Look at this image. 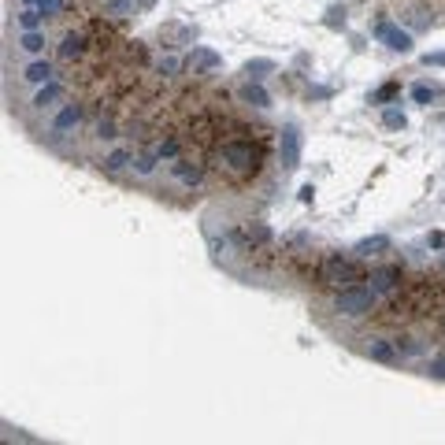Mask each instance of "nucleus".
Instances as JSON below:
<instances>
[{
	"label": "nucleus",
	"instance_id": "1",
	"mask_svg": "<svg viewBox=\"0 0 445 445\" xmlns=\"http://www.w3.org/2000/svg\"><path fill=\"white\" fill-rule=\"evenodd\" d=\"M219 163L230 171V175L245 178V175H252V171L260 167V149L252 141H245V138H230V141L219 145Z\"/></svg>",
	"mask_w": 445,
	"mask_h": 445
},
{
	"label": "nucleus",
	"instance_id": "2",
	"mask_svg": "<svg viewBox=\"0 0 445 445\" xmlns=\"http://www.w3.org/2000/svg\"><path fill=\"white\" fill-rule=\"evenodd\" d=\"M375 301H378V293L368 282H352V286L338 289V297H334V312L345 315V320H360V315H368L371 308H375Z\"/></svg>",
	"mask_w": 445,
	"mask_h": 445
},
{
	"label": "nucleus",
	"instance_id": "3",
	"mask_svg": "<svg viewBox=\"0 0 445 445\" xmlns=\"http://www.w3.org/2000/svg\"><path fill=\"white\" fill-rule=\"evenodd\" d=\"M320 282H323L326 289H345V286L360 282L357 260H349V256H326L323 267H320Z\"/></svg>",
	"mask_w": 445,
	"mask_h": 445
},
{
	"label": "nucleus",
	"instance_id": "4",
	"mask_svg": "<svg viewBox=\"0 0 445 445\" xmlns=\"http://www.w3.org/2000/svg\"><path fill=\"white\" fill-rule=\"evenodd\" d=\"M82 119H86V108L82 104H60V112L52 115V123H49V138L52 141L71 138V134L82 126Z\"/></svg>",
	"mask_w": 445,
	"mask_h": 445
},
{
	"label": "nucleus",
	"instance_id": "5",
	"mask_svg": "<svg viewBox=\"0 0 445 445\" xmlns=\"http://www.w3.org/2000/svg\"><path fill=\"white\" fill-rule=\"evenodd\" d=\"M375 38L378 41H386V49H394V52H412V34L401 30L397 23H389V19H378L375 23Z\"/></svg>",
	"mask_w": 445,
	"mask_h": 445
},
{
	"label": "nucleus",
	"instance_id": "6",
	"mask_svg": "<svg viewBox=\"0 0 445 445\" xmlns=\"http://www.w3.org/2000/svg\"><path fill=\"white\" fill-rule=\"evenodd\" d=\"M278 156H282V171H297L301 167V130L286 126L282 138H278Z\"/></svg>",
	"mask_w": 445,
	"mask_h": 445
},
{
	"label": "nucleus",
	"instance_id": "7",
	"mask_svg": "<svg viewBox=\"0 0 445 445\" xmlns=\"http://www.w3.org/2000/svg\"><path fill=\"white\" fill-rule=\"evenodd\" d=\"M364 352H368V360H375V364H386V368H397L401 364V349H397V341H386V338H371L364 345Z\"/></svg>",
	"mask_w": 445,
	"mask_h": 445
},
{
	"label": "nucleus",
	"instance_id": "8",
	"mask_svg": "<svg viewBox=\"0 0 445 445\" xmlns=\"http://www.w3.org/2000/svg\"><path fill=\"white\" fill-rule=\"evenodd\" d=\"M63 97H67V86H63V82H45V86H38V93L30 97V108L34 112H52Z\"/></svg>",
	"mask_w": 445,
	"mask_h": 445
},
{
	"label": "nucleus",
	"instance_id": "9",
	"mask_svg": "<svg viewBox=\"0 0 445 445\" xmlns=\"http://www.w3.org/2000/svg\"><path fill=\"white\" fill-rule=\"evenodd\" d=\"M368 286L375 289L378 297L394 293V289L401 286V267H397V263H386V267H375V271H371V278H368Z\"/></svg>",
	"mask_w": 445,
	"mask_h": 445
},
{
	"label": "nucleus",
	"instance_id": "10",
	"mask_svg": "<svg viewBox=\"0 0 445 445\" xmlns=\"http://www.w3.org/2000/svg\"><path fill=\"white\" fill-rule=\"evenodd\" d=\"M86 49H89V38L82 30H67L60 38V45H56V56L63 60V63H71V60H82L86 56Z\"/></svg>",
	"mask_w": 445,
	"mask_h": 445
},
{
	"label": "nucleus",
	"instance_id": "11",
	"mask_svg": "<svg viewBox=\"0 0 445 445\" xmlns=\"http://www.w3.org/2000/svg\"><path fill=\"white\" fill-rule=\"evenodd\" d=\"M23 82H26V86H45V82H56V63L45 60V56H34L23 67Z\"/></svg>",
	"mask_w": 445,
	"mask_h": 445
},
{
	"label": "nucleus",
	"instance_id": "12",
	"mask_svg": "<svg viewBox=\"0 0 445 445\" xmlns=\"http://www.w3.org/2000/svg\"><path fill=\"white\" fill-rule=\"evenodd\" d=\"M171 178H175L178 186H201V178H204V167L201 163H193V160H186V156H178V160H171Z\"/></svg>",
	"mask_w": 445,
	"mask_h": 445
},
{
	"label": "nucleus",
	"instance_id": "13",
	"mask_svg": "<svg viewBox=\"0 0 445 445\" xmlns=\"http://www.w3.org/2000/svg\"><path fill=\"white\" fill-rule=\"evenodd\" d=\"M189 67L193 71H219L223 67V56L212 49H201V45H193V52H189Z\"/></svg>",
	"mask_w": 445,
	"mask_h": 445
},
{
	"label": "nucleus",
	"instance_id": "14",
	"mask_svg": "<svg viewBox=\"0 0 445 445\" xmlns=\"http://www.w3.org/2000/svg\"><path fill=\"white\" fill-rule=\"evenodd\" d=\"M238 97H241V104H252V108H271V93L260 86V82H245V86L238 89Z\"/></svg>",
	"mask_w": 445,
	"mask_h": 445
},
{
	"label": "nucleus",
	"instance_id": "15",
	"mask_svg": "<svg viewBox=\"0 0 445 445\" xmlns=\"http://www.w3.org/2000/svg\"><path fill=\"white\" fill-rule=\"evenodd\" d=\"M130 163H134V152L130 149H112L101 160V171H104V175H119V171H130Z\"/></svg>",
	"mask_w": 445,
	"mask_h": 445
},
{
	"label": "nucleus",
	"instance_id": "16",
	"mask_svg": "<svg viewBox=\"0 0 445 445\" xmlns=\"http://www.w3.org/2000/svg\"><path fill=\"white\" fill-rule=\"evenodd\" d=\"M15 45H19L26 56H45V45H49V38H45V30H23Z\"/></svg>",
	"mask_w": 445,
	"mask_h": 445
},
{
	"label": "nucleus",
	"instance_id": "17",
	"mask_svg": "<svg viewBox=\"0 0 445 445\" xmlns=\"http://www.w3.org/2000/svg\"><path fill=\"white\" fill-rule=\"evenodd\" d=\"M45 19H49V15H45L38 4H34V8H19V12H15L19 30H45Z\"/></svg>",
	"mask_w": 445,
	"mask_h": 445
},
{
	"label": "nucleus",
	"instance_id": "18",
	"mask_svg": "<svg viewBox=\"0 0 445 445\" xmlns=\"http://www.w3.org/2000/svg\"><path fill=\"white\" fill-rule=\"evenodd\" d=\"M156 163H160L156 149H152V152H138V156H134V163H130V175H138V178H152V175H156Z\"/></svg>",
	"mask_w": 445,
	"mask_h": 445
},
{
	"label": "nucleus",
	"instance_id": "19",
	"mask_svg": "<svg viewBox=\"0 0 445 445\" xmlns=\"http://www.w3.org/2000/svg\"><path fill=\"white\" fill-rule=\"evenodd\" d=\"M383 249H389V238H386V234H375V238H364V241H357V245H352V252H357L360 260L378 256Z\"/></svg>",
	"mask_w": 445,
	"mask_h": 445
},
{
	"label": "nucleus",
	"instance_id": "20",
	"mask_svg": "<svg viewBox=\"0 0 445 445\" xmlns=\"http://www.w3.org/2000/svg\"><path fill=\"white\" fill-rule=\"evenodd\" d=\"M238 238L245 245H267L271 241V226H263V223H245L241 230H238Z\"/></svg>",
	"mask_w": 445,
	"mask_h": 445
},
{
	"label": "nucleus",
	"instance_id": "21",
	"mask_svg": "<svg viewBox=\"0 0 445 445\" xmlns=\"http://www.w3.org/2000/svg\"><path fill=\"white\" fill-rule=\"evenodd\" d=\"M401 97V82H383V86L371 93V104H389V101H397Z\"/></svg>",
	"mask_w": 445,
	"mask_h": 445
},
{
	"label": "nucleus",
	"instance_id": "22",
	"mask_svg": "<svg viewBox=\"0 0 445 445\" xmlns=\"http://www.w3.org/2000/svg\"><path fill=\"white\" fill-rule=\"evenodd\" d=\"M271 71H275V60H249L245 63V78H252V82H260L263 75H271Z\"/></svg>",
	"mask_w": 445,
	"mask_h": 445
},
{
	"label": "nucleus",
	"instance_id": "23",
	"mask_svg": "<svg viewBox=\"0 0 445 445\" xmlns=\"http://www.w3.org/2000/svg\"><path fill=\"white\" fill-rule=\"evenodd\" d=\"M383 126H386V130H405L408 115L401 112V108H386V112H383Z\"/></svg>",
	"mask_w": 445,
	"mask_h": 445
},
{
	"label": "nucleus",
	"instance_id": "24",
	"mask_svg": "<svg viewBox=\"0 0 445 445\" xmlns=\"http://www.w3.org/2000/svg\"><path fill=\"white\" fill-rule=\"evenodd\" d=\"M134 8H138V0H108L104 12H108V15H115V19H126V15L134 12Z\"/></svg>",
	"mask_w": 445,
	"mask_h": 445
},
{
	"label": "nucleus",
	"instance_id": "25",
	"mask_svg": "<svg viewBox=\"0 0 445 445\" xmlns=\"http://www.w3.org/2000/svg\"><path fill=\"white\" fill-rule=\"evenodd\" d=\"M93 138L97 141H115V138H119V126H115V119H101V123H97L93 126Z\"/></svg>",
	"mask_w": 445,
	"mask_h": 445
},
{
	"label": "nucleus",
	"instance_id": "26",
	"mask_svg": "<svg viewBox=\"0 0 445 445\" xmlns=\"http://www.w3.org/2000/svg\"><path fill=\"white\" fill-rule=\"evenodd\" d=\"M434 97H438V89L426 86V82H420V86H412V101L416 104H434Z\"/></svg>",
	"mask_w": 445,
	"mask_h": 445
},
{
	"label": "nucleus",
	"instance_id": "27",
	"mask_svg": "<svg viewBox=\"0 0 445 445\" xmlns=\"http://www.w3.org/2000/svg\"><path fill=\"white\" fill-rule=\"evenodd\" d=\"M178 149H182V145H178V138H163V141L156 145V156H160V160H178Z\"/></svg>",
	"mask_w": 445,
	"mask_h": 445
},
{
	"label": "nucleus",
	"instance_id": "28",
	"mask_svg": "<svg viewBox=\"0 0 445 445\" xmlns=\"http://www.w3.org/2000/svg\"><path fill=\"white\" fill-rule=\"evenodd\" d=\"M397 349H401V357H423V345L416 338H397Z\"/></svg>",
	"mask_w": 445,
	"mask_h": 445
},
{
	"label": "nucleus",
	"instance_id": "29",
	"mask_svg": "<svg viewBox=\"0 0 445 445\" xmlns=\"http://www.w3.org/2000/svg\"><path fill=\"white\" fill-rule=\"evenodd\" d=\"M41 12L49 15V19H56V15H63V8H67V0H41Z\"/></svg>",
	"mask_w": 445,
	"mask_h": 445
},
{
	"label": "nucleus",
	"instance_id": "30",
	"mask_svg": "<svg viewBox=\"0 0 445 445\" xmlns=\"http://www.w3.org/2000/svg\"><path fill=\"white\" fill-rule=\"evenodd\" d=\"M426 375L438 378V383H445V357H434L431 364H426Z\"/></svg>",
	"mask_w": 445,
	"mask_h": 445
},
{
	"label": "nucleus",
	"instance_id": "31",
	"mask_svg": "<svg viewBox=\"0 0 445 445\" xmlns=\"http://www.w3.org/2000/svg\"><path fill=\"white\" fill-rule=\"evenodd\" d=\"M156 71H160V75H163V78H175V71H178V60H175V56H167V60H160V63H156Z\"/></svg>",
	"mask_w": 445,
	"mask_h": 445
},
{
	"label": "nucleus",
	"instance_id": "32",
	"mask_svg": "<svg viewBox=\"0 0 445 445\" xmlns=\"http://www.w3.org/2000/svg\"><path fill=\"white\" fill-rule=\"evenodd\" d=\"M326 26H330V30L345 26V12H338V8H334V12H326Z\"/></svg>",
	"mask_w": 445,
	"mask_h": 445
},
{
	"label": "nucleus",
	"instance_id": "33",
	"mask_svg": "<svg viewBox=\"0 0 445 445\" xmlns=\"http://www.w3.org/2000/svg\"><path fill=\"white\" fill-rule=\"evenodd\" d=\"M423 63H426V67H445V52H426Z\"/></svg>",
	"mask_w": 445,
	"mask_h": 445
},
{
	"label": "nucleus",
	"instance_id": "34",
	"mask_svg": "<svg viewBox=\"0 0 445 445\" xmlns=\"http://www.w3.org/2000/svg\"><path fill=\"white\" fill-rule=\"evenodd\" d=\"M297 197H301V201H304V204H312V197H315V189H312V186H301V193H297Z\"/></svg>",
	"mask_w": 445,
	"mask_h": 445
},
{
	"label": "nucleus",
	"instance_id": "35",
	"mask_svg": "<svg viewBox=\"0 0 445 445\" xmlns=\"http://www.w3.org/2000/svg\"><path fill=\"white\" fill-rule=\"evenodd\" d=\"M138 8H141V12H152V8H156V0H138Z\"/></svg>",
	"mask_w": 445,
	"mask_h": 445
},
{
	"label": "nucleus",
	"instance_id": "36",
	"mask_svg": "<svg viewBox=\"0 0 445 445\" xmlns=\"http://www.w3.org/2000/svg\"><path fill=\"white\" fill-rule=\"evenodd\" d=\"M34 4H41V0H23V8H34Z\"/></svg>",
	"mask_w": 445,
	"mask_h": 445
}]
</instances>
